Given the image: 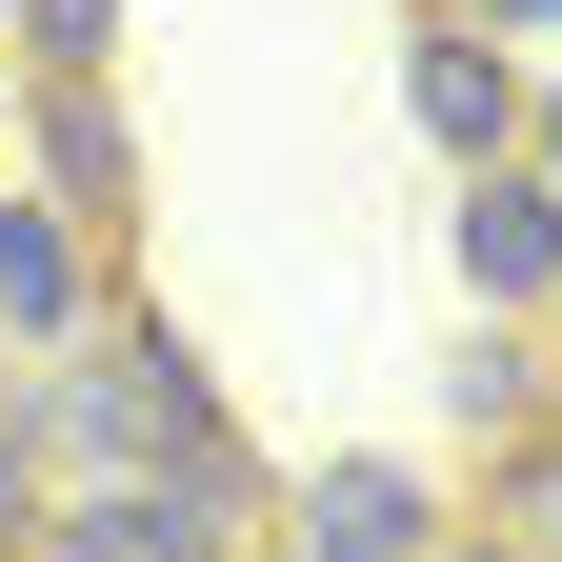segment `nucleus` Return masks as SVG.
I'll list each match as a JSON object with an SVG mask.
<instances>
[{"label":"nucleus","instance_id":"obj_1","mask_svg":"<svg viewBox=\"0 0 562 562\" xmlns=\"http://www.w3.org/2000/svg\"><path fill=\"white\" fill-rule=\"evenodd\" d=\"M21 442L81 462V482H161L181 442H222V382H201V341H181L161 302H101V362H60Z\"/></svg>","mask_w":562,"mask_h":562},{"label":"nucleus","instance_id":"obj_2","mask_svg":"<svg viewBox=\"0 0 562 562\" xmlns=\"http://www.w3.org/2000/svg\"><path fill=\"white\" fill-rule=\"evenodd\" d=\"M442 482L422 462H302L281 482V562H442Z\"/></svg>","mask_w":562,"mask_h":562},{"label":"nucleus","instance_id":"obj_3","mask_svg":"<svg viewBox=\"0 0 562 562\" xmlns=\"http://www.w3.org/2000/svg\"><path fill=\"white\" fill-rule=\"evenodd\" d=\"M402 121H422V161L482 181V161L522 140V60L482 41V21H422V41H402Z\"/></svg>","mask_w":562,"mask_h":562},{"label":"nucleus","instance_id":"obj_4","mask_svg":"<svg viewBox=\"0 0 562 562\" xmlns=\"http://www.w3.org/2000/svg\"><path fill=\"white\" fill-rule=\"evenodd\" d=\"M21 140H41V201H60L81 241H121V222H140V140H121V81H41V101H21Z\"/></svg>","mask_w":562,"mask_h":562},{"label":"nucleus","instance_id":"obj_5","mask_svg":"<svg viewBox=\"0 0 562 562\" xmlns=\"http://www.w3.org/2000/svg\"><path fill=\"white\" fill-rule=\"evenodd\" d=\"M81 322H101V241L60 201H0V341L21 362H81Z\"/></svg>","mask_w":562,"mask_h":562},{"label":"nucleus","instance_id":"obj_6","mask_svg":"<svg viewBox=\"0 0 562 562\" xmlns=\"http://www.w3.org/2000/svg\"><path fill=\"white\" fill-rule=\"evenodd\" d=\"M462 281H482V302H522V322L562 302V201H542L522 161H482V181H462Z\"/></svg>","mask_w":562,"mask_h":562},{"label":"nucleus","instance_id":"obj_7","mask_svg":"<svg viewBox=\"0 0 562 562\" xmlns=\"http://www.w3.org/2000/svg\"><path fill=\"white\" fill-rule=\"evenodd\" d=\"M21 562H222V542H181L161 503H140V482H60V503H41V542Z\"/></svg>","mask_w":562,"mask_h":562},{"label":"nucleus","instance_id":"obj_8","mask_svg":"<svg viewBox=\"0 0 562 562\" xmlns=\"http://www.w3.org/2000/svg\"><path fill=\"white\" fill-rule=\"evenodd\" d=\"M442 422H462V442H542V341H503V322L442 341Z\"/></svg>","mask_w":562,"mask_h":562},{"label":"nucleus","instance_id":"obj_9","mask_svg":"<svg viewBox=\"0 0 562 562\" xmlns=\"http://www.w3.org/2000/svg\"><path fill=\"white\" fill-rule=\"evenodd\" d=\"M121 60V0H21V81H101Z\"/></svg>","mask_w":562,"mask_h":562},{"label":"nucleus","instance_id":"obj_10","mask_svg":"<svg viewBox=\"0 0 562 562\" xmlns=\"http://www.w3.org/2000/svg\"><path fill=\"white\" fill-rule=\"evenodd\" d=\"M503 562H562V422L503 442Z\"/></svg>","mask_w":562,"mask_h":562},{"label":"nucleus","instance_id":"obj_11","mask_svg":"<svg viewBox=\"0 0 562 562\" xmlns=\"http://www.w3.org/2000/svg\"><path fill=\"white\" fill-rule=\"evenodd\" d=\"M503 161H522V181L562 201V81H522V140H503Z\"/></svg>","mask_w":562,"mask_h":562},{"label":"nucleus","instance_id":"obj_12","mask_svg":"<svg viewBox=\"0 0 562 562\" xmlns=\"http://www.w3.org/2000/svg\"><path fill=\"white\" fill-rule=\"evenodd\" d=\"M442 21H482V41L522 60V41H562V0H442Z\"/></svg>","mask_w":562,"mask_h":562},{"label":"nucleus","instance_id":"obj_13","mask_svg":"<svg viewBox=\"0 0 562 562\" xmlns=\"http://www.w3.org/2000/svg\"><path fill=\"white\" fill-rule=\"evenodd\" d=\"M542 362H562V302H542Z\"/></svg>","mask_w":562,"mask_h":562},{"label":"nucleus","instance_id":"obj_14","mask_svg":"<svg viewBox=\"0 0 562 562\" xmlns=\"http://www.w3.org/2000/svg\"><path fill=\"white\" fill-rule=\"evenodd\" d=\"M0 21H21V0H0Z\"/></svg>","mask_w":562,"mask_h":562}]
</instances>
